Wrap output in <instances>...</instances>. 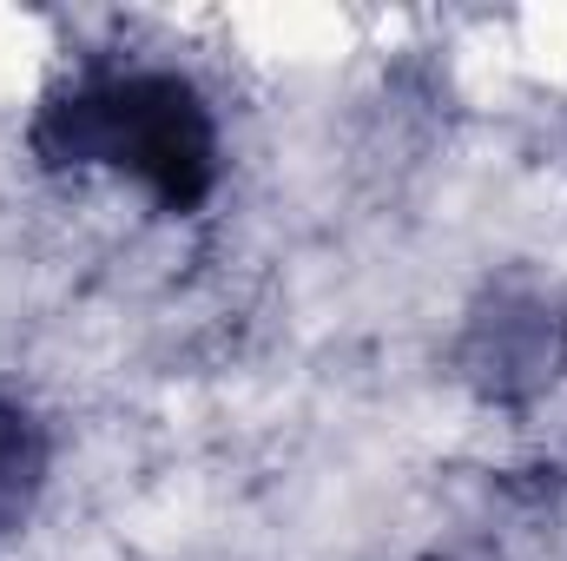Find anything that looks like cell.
Returning a JSON list of instances; mask_svg holds the SVG:
<instances>
[{
  "label": "cell",
  "instance_id": "cell-1",
  "mask_svg": "<svg viewBox=\"0 0 567 561\" xmlns=\"http://www.w3.org/2000/svg\"><path fill=\"white\" fill-rule=\"evenodd\" d=\"M33 152L47 165L133 172L165 212H192L218 185L212 106L178 73H113L53 93L33 120Z\"/></svg>",
  "mask_w": 567,
  "mask_h": 561
},
{
  "label": "cell",
  "instance_id": "cell-2",
  "mask_svg": "<svg viewBox=\"0 0 567 561\" xmlns=\"http://www.w3.org/2000/svg\"><path fill=\"white\" fill-rule=\"evenodd\" d=\"M455 364L475 397L488 404H528L567 377V310L548 290L502 284L468 310V330L455 344Z\"/></svg>",
  "mask_w": 567,
  "mask_h": 561
},
{
  "label": "cell",
  "instance_id": "cell-3",
  "mask_svg": "<svg viewBox=\"0 0 567 561\" xmlns=\"http://www.w3.org/2000/svg\"><path fill=\"white\" fill-rule=\"evenodd\" d=\"M47 489V429L0 397V536H13Z\"/></svg>",
  "mask_w": 567,
  "mask_h": 561
}]
</instances>
